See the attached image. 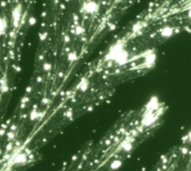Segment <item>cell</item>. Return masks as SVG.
Wrapping results in <instances>:
<instances>
[{"instance_id": "cell-1", "label": "cell", "mask_w": 191, "mask_h": 171, "mask_svg": "<svg viewBox=\"0 0 191 171\" xmlns=\"http://www.w3.org/2000/svg\"><path fill=\"white\" fill-rule=\"evenodd\" d=\"M182 34H191V0H153L111 40L122 50H158Z\"/></svg>"}, {"instance_id": "cell-2", "label": "cell", "mask_w": 191, "mask_h": 171, "mask_svg": "<svg viewBox=\"0 0 191 171\" xmlns=\"http://www.w3.org/2000/svg\"><path fill=\"white\" fill-rule=\"evenodd\" d=\"M28 161V154L24 151H19L17 152L12 158H11V162L13 166H24L26 164Z\"/></svg>"}]
</instances>
